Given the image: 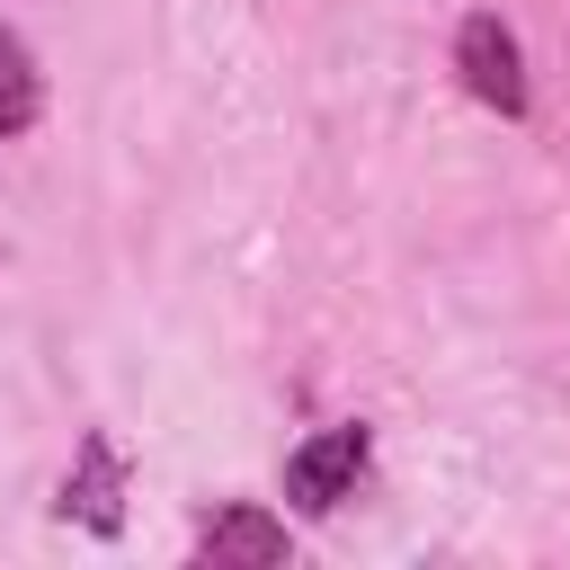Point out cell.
Segmentation results:
<instances>
[{
  "label": "cell",
  "instance_id": "6da1fadb",
  "mask_svg": "<svg viewBox=\"0 0 570 570\" xmlns=\"http://www.w3.org/2000/svg\"><path fill=\"white\" fill-rule=\"evenodd\" d=\"M365 454H374V436H365L356 419H347V428H312V436L285 454V499H294L303 517H330V508L356 490Z\"/></svg>",
  "mask_w": 570,
  "mask_h": 570
},
{
  "label": "cell",
  "instance_id": "277c9868",
  "mask_svg": "<svg viewBox=\"0 0 570 570\" xmlns=\"http://www.w3.org/2000/svg\"><path fill=\"white\" fill-rule=\"evenodd\" d=\"M294 543H285V517H267V508H214L205 525H196V561H214V570H276Z\"/></svg>",
  "mask_w": 570,
  "mask_h": 570
},
{
  "label": "cell",
  "instance_id": "3957f363",
  "mask_svg": "<svg viewBox=\"0 0 570 570\" xmlns=\"http://www.w3.org/2000/svg\"><path fill=\"white\" fill-rule=\"evenodd\" d=\"M62 517H80L89 534H116L125 525V454H116V436L107 428H89L80 436V463L62 472V499H53Z\"/></svg>",
  "mask_w": 570,
  "mask_h": 570
},
{
  "label": "cell",
  "instance_id": "7a4b0ae2",
  "mask_svg": "<svg viewBox=\"0 0 570 570\" xmlns=\"http://www.w3.org/2000/svg\"><path fill=\"white\" fill-rule=\"evenodd\" d=\"M454 71H463V89H472L481 107H499V116H525V53H517V36H508L490 9L454 27Z\"/></svg>",
  "mask_w": 570,
  "mask_h": 570
},
{
  "label": "cell",
  "instance_id": "5b68a950",
  "mask_svg": "<svg viewBox=\"0 0 570 570\" xmlns=\"http://www.w3.org/2000/svg\"><path fill=\"white\" fill-rule=\"evenodd\" d=\"M36 116H45L36 53H27V36H9V27H0V134H27Z\"/></svg>",
  "mask_w": 570,
  "mask_h": 570
}]
</instances>
